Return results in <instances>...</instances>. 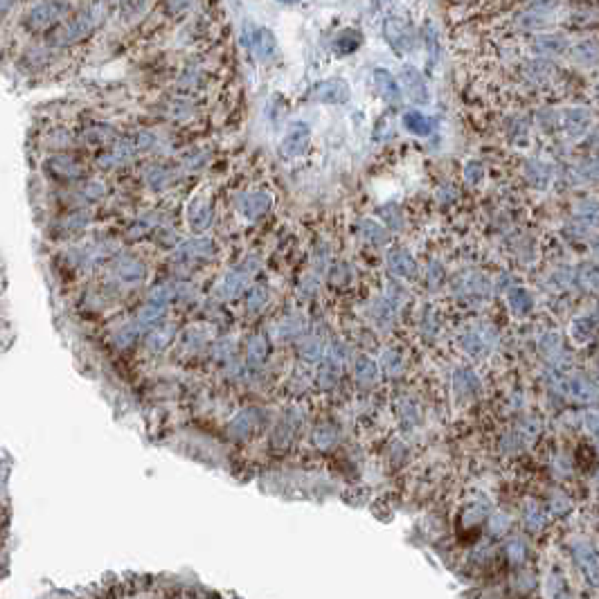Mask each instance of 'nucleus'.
<instances>
[{
	"mask_svg": "<svg viewBox=\"0 0 599 599\" xmlns=\"http://www.w3.org/2000/svg\"><path fill=\"white\" fill-rule=\"evenodd\" d=\"M352 95V88L345 79H327L313 86L311 97L320 104H345Z\"/></svg>",
	"mask_w": 599,
	"mask_h": 599,
	"instance_id": "f257e3e1",
	"label": "nucleus"
},
{
	"mask_svg": "<svg viewBox=\"0 0 599 599\" xmlns=\"http://www.w3.org/2000/svg\"><path fill=\"white\" fill-rule=\"evenodd\" d=\"M92 14L90 12H81L79 16H75V19L70 23H66L63 28H59L57 34H55V43H59V46H68V43H75L84 39L86 34H88L92 30Z\"/></svg>",
	"mask_w": 599,
	"mask_h": 599,
	"instance_id": "f03ea898",
	"label": "nucleus"
},
{
	"mask_svg": "<svg viewBox=\"0 0 599 599\" xmlns=\"http://www.w3.org/2000/svg\"><path fill=\"white\" fill-rule=\"evenodd\" d=\"M309 138H311V131L304 122L291 124L284 140H282V156H286V158L302 156L306 147H309Z\"/></svg>",
	"mask_w": 599,
	"mask_h": 599,
	"instance_id": "7ed1b4c3",
	"label": "nucleus"
},
{
	"mask_svg": "<svg viewBox=\"0 0 599 599\" xmlns=\"http://www.w3.org/2000/svg\"><path fill=\"white\" fill-rule=\"evenodd\" d=\"M66 10H68V5L63 3V0H48V3H41L39 7H34V10L28 14V25L34 30L48 28L50 23L61 19Z\"/></svg>",
	"mask_w": 599,
	"mask_h": 599,
	"instance_id": "20e7f679",
	"label": "nucleus"
},
{
	"mask_svg": "<svg viewBox=\"0 0 599 599\" xmlns=\"http://www.w3.org/2000/svg\"><path fill=\"white\" fill-rule=\"evenodd\" d=\"M532 46L538 57H559L566 52L570 43L566 37H561V34H538L532 41Z\"/></svg>",
	"mask_w": 599,
	"mask_h": 599,
	"instance_id": "39448f33",
	"label": "nucleus"
},
{
	"mask_svg": "<svg viewBox=\"0 0 599 599\" xmlns=\"http://www.w3.org/2000/svg\"><path fill=\"white\" fill-rule=\"evenodd\" d=\"M401 84H404V88H406V92L410 95V99L419 101V104H424V101H428V88H426V81H424V77L419 75L417 68L406 66L404 70H401Z\"/></svg>",
	"mask_w": 599,
	"mask_h": 599,
	"instance_id": "423d86ee",
	"label": "nucleus"
},
{
	"mask_svg": "<svg viewBox=\"0 0 599 599\" xmlns=\"http://www.w3.org/2000/svg\"><path fill=\"white\" fill-rule=\"evenodd\" d=\"M251 46H253V52L257 55V59L266 61V59H271L273 55H275V50H277L275 34H273L271 30H266V28H259L255 32Z\"/></svg>",
	"mask_w": 599,
	"mask_h": 599,
	"instance_id": "0eeeda50",
	"label": "nucleus"
},
{
	"mask_svg": "<svg viewBox=\"0 0 599 599\" xmlns=\"http://www.w3.org/2000/svg\"><path fill=\"white\" fill-rule=\"evenodd\" d=\"M572 59L581 66H593L599 61V41L597 39H584L572 46Z\"/></svg>",
	"mask_w": 599,
	"mask_h": 599,
	"instance_id": "6e6552de",
	"label": "nucleus"
},
{
	"mask_svg": "<svg viewBox=\"0 0 599 599\" xmlns=\"http://www.w3.org/2000/svg\"><path fill=\"white\" fill-rule=\"evenodd\" d=\"M374 84H376V90H379L385 99L392 101V104H397L399 97H401L399 95V86L395 81V77L385 70V68H376V70H374Z\"/></svg>",
	"mask_w": 599,
	"mask_h": 599,
	"instance_id": "1a4fd4ad",
	"label": "nucleus"
},
{
	"mask_svg": "<svg viewBox=\"0 0 599 599\" xmlns=\"http://www.w3.org/2000/svg\"><path fill=\"white\" fill-rule=\"evenodd\" d=\"M271 208V196L264 194V192H255V194H246L242 205H239V210H242L246 217L251 219H257L262 217L264 212H266Z\"/></svg>",
	"mask_w": 599,
	"mask_h": 599,
	"instance_id": "9d476101",
	"label": "nucleus"
},
{
	"mask_svg": "<svg viewBox=\"0 0 599 599\" xmlns=\"http://www.w3.org/2000/svg\"><path fill=\"white\" fill-rule=\"evenodd\" d=\"M358 46H361V32L352 28L340 30L336 34V39H333V50H336L338 55H352L358 50Z\"/></svg>",
	"mask_w": 599,
	"mask_h": 599,
	"instance_id": "9b49d317",
	"label": "nucleus"
},
{
	"mask_svg": "<svg viewBox=\"0 0 599 599\" xmlns=\"http://www.w3.org/2000/svg\"><path fill=\"white\" fill-rule=\"evenodd\" d=\"M385 37H388L390 46L397 50H404L413 46V39H410V32L406 30V25H401L397 19H390L385 23Z\"/></svg>",
	"mask_w": 599,
	"mask_h": 599,
	"instance_id": "f8f14e48",
	"label": "nucleus"
},
{
	"mask_svg": "<svg viewBox=\"0 0 599 599\" xmlns=\"http://www.w3.org/2000/svg\"><path fill=\"white\" fill-rule=\"evenodd\" d=\"M404 126L415 135H428V133H431V119L419 113V110H408V113L404 115Z\"/></svg>",
	"mask_w": 599,
	"mask_h": 599,
	"instance_id": "ddd939ff",
	"label": "nucleus"
},
{
	"mask_svg": "<svg viewBox=\"0 0 599 599\" xmlns=\"http://www.w3.org/2000/svg\"><path fill=\"white\" fill-rule=\"evenodd\" d=\"M390 268L395 275H404V277L415 275V264L404 251H397V253L390 255Z\"/></svg>",
	"mask_w": 599,
	"mask_h": 599,
	"instance_id": "4468645a",
	"label": "nucleus"
},
{
	"mask_svg": "<svg viewBox=\"0 0 599 599\" xmlns=\"http://www.w3.org/2000/svg\"><path fill=\"white\" fill-rule=\"evenodd\" d=\"M361 235L374 246H381V244L388 242V233H385L379 224H374V221H363V224H361Z\"/></svg>",
	"mask_w": 599,
	"mask_h": 599,
	"instance_id": "2eb2a0df",
	"label": "nucleus"
},
{
	"mask_svg": "<svg viewBox=\"0 0 599 599\" xmlns=\"http://www.w3.org/2000/svg\"><path fill=\"white\" fill-rule=\"evenodd\" d=\"M194 208H196V205H194ZM210 219H212V210L205 203H199V208L192 210V226H194V230H205L210 226Z\"/></svg>",
	"mask_w": 599,
	"mask_h": 599,
	"instance_id": "dca6fc26",
	"label": "nucleus"
},
{
	"mask_svg": "<svg viewBox=\"0 0 599 599\" xmlns=\"http://www.w3.org/2000/svg\"><path fill=\"white\" fill-rule=\"evenodd\" d=\"M356 376L361 383H372L376 379V367L374 363H370L367 358H361V361L356 363Z\"/></svg>",
	"mask_w": 599,
	"mask_h": 599,
	"instance_id": "f3484780",
	"label": "nucleus"
},
{
	"mask_svg": "<svg viewBox=\"0 0 599 599\" xmlns=\"http://www.w3.org/2000/svg\"><path fill=\"white\" fill-rule=\"evenodd\" d=\"M119 275H122L126 282H135V279H140L144 275V268H142V264H138V262H126V264L119 266Z\"/></svg>",
	"mask_w": 599,
	"mask_h": 599,
	"instance_id": "a211bd4d",
	"label": "nucleus"
},
{
	"mask_svg": "<svg viewBox=\"0 0 599 599\" xmlns=\"http://www.w3.org/2000/svg\"><path fill=\"white\" fill-rule=\"evenodd\" d=\"M264 352H266V342H264V338H255L251 342V347H248V358L255 363H259L264 358Z\"/></svg>",
	"mask_w": 599,
	"mask_h": 599,
	"instance_id": "6ab92c4d",
	"label": "nucleus"
},
{
	"mask_svg": "<svg viewBox=\"0 0 599 599\" xmlns=\"http://www.w3.org/2000/svg\"><path fill=\"white\" fill-rule=\"evenodd\" d=\"M224 288H226V295H237L239 291L244 288V279L239 275H230L226 282H224Z\"/></svg>",
	"mask_w": 599,
	"mask_h": 599,
	"instance_id": "aec40b11",
	"label": "nucleus"
},
{
	"mask_svg": "<svg viewBox=\"0 0 599 599\" xmlns=\"http://www.w3.org/2000/svg\"><path fill=\"white\" fill-rule=\"evenodd\" d=\"M262 295H264V291H262V288H255V291H253V302H248V309H251V311L259 309V306L264 304V297H262Z\"/></svg>",
	"mask_w": 599,
	"mask_h": 599,
	"instance_id": "412c9836",
	"label": "nucleus"
},
{
	"mask_svg": "<svg viewBox=\"0 0 599 599\" xmlns=\"http://www.w3.org/2000/svg\"><path fill=\"white\" fill-rule=\"evenodd\" d=\"M10 5H12V0H3V14L10 12Z\"/></svg>",
	"mask_w": 599,
	"mask_h": 599,
	"instance_id": "4be33fe9",
	"label": "nucleus"
},
{
	"mask_svg": "<svg viewBox=\"0 0 599 599\" xmlns=\"http://www.w3.org/2000/svg\"><path fill=\"white\" fill-rule=\"evenodd\" d=\"M279 3H286V5H295V3H300V0H279Z\"/></svg>",
	"mask_w": 599,
	"mask_h": 599,
	"instance_id": "5701e85b",
	"label": "nucleus"
}]
</instances>
